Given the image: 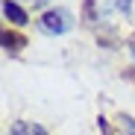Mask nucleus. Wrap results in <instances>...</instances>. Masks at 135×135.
<instances>
[{"instance_id":"obj_1","label":"nucleus","mask_w":135,"mask_h":135,"mask_svg":"<svg viewBox=\"0 0 135 135\" xmlns=\"http://www.w3.org/2000/svg\"><path fill=\"white\" fill-rule=\"evenodd\" d=\"M38 27L47 32V35H65L68 30L74 27V21H71V15H68L65 9H50V12H44V15H41Z\"/></svg>"},{"instance_id":"obj_2","label":"nucleus","mask_w":135,"mask_h":135,"mask_svg":"<svg viewBox=\"0 0 135 135\" xmlns=\"http://www.w3.org/2000/svg\"><path fill=\"white\" fill-rule=\"evenodd\" d=\"M3 15H6V21H12L18 27L27 24V12L18 6V0H3Z\"/></svg>"},{"instance_id":"obj_3","label":"nucleus","mask_w":135,"mask_h":135,"mask_svg":"<svg viewBox=\"0 0 135 135\" xmlns=\"http://www.w3.org/2000/svg\"><path fill=\"white\" fill-rule=\"evenodd\" d=\"M9 135H47V129L32 123V120H15L12 129H9Z\"/></svg>"},{"instance_id":"obj_4","label":"nucleus","mask_w":135,"mask_h":135,"mask_svg":"<svg viewBox=\"0 0 135 135\" xmlns=\"http://www.w3.org/2000/svg\"><path fill=\"white\" fill-rule=\"evenodd\" d=\"M24 44H27V38H24V35H18V32H15V30H9V27L3 30V47H6V50H21Z\"/></svg>"},{"instance_id":"obj_5","label":"nucleus","mask_w":135,"mask_h":135,"mask_svg":"<svg viewBox=\"0 0 135 135\" xmlns=\"http://www.w3.org/2000/svg\"><path fill=\"white\" fill-rule=\"evenodd\" d=\"M115 135H135V120L129 115H120L118 118V132Z\"/></svg>"},{"instance_id":"obj_6","label":"nucleus","mask_w":135,"mask_h":135,"mask_svg":"<svg viewBox=\"0 0 135 135\" xmlns=\"http://www.w3.org/2000/svg\"><path fill=\"white\" fill-rule=\"evenodd\" d=\"M85 18L94 21V0H85Z\"/></svg>"},{"instance_id":"obj_7","label":"nucleus","mask_w":135,"mask_h":135,"mask_svg":"<svg viewBox=\"0 0 135 135\" xmlns=\"http://www.w3.org/2000/svg\"><path fill=\"white\" fill-rule=\"evenodd\" d=\"M24 3H30V6H35V9H41V6H47V0H24Z\"/></svg>"},{"instance_id":"obj_8","label":"nucleus","mask_w":135,"mask_h":135,"mask_svg":"<svg viewBox=\"0 0 135 135\" xmlns=\"http://www.w3.org/2000/svg\"><path fill=\"white\" fill-rule=\"evenodd\" d=\"M129 53H132V56H135V32H132V35H129Z\"/></svg>"},{"instance_id":"obj_9","label":"nucleus","mask_w":135,"mask_h":135,"mask_svg":"<svg viewBox=\"0 0 135 135\" xmlns=\"http://www.w3.org/2000/svg\"><path fill=\"white\" fill-rule=\"evenodd\" d=\"M123 76H129V79H132V82H135V74H129V71H126V74H123Z\"/></svg>"}]
</instances>
